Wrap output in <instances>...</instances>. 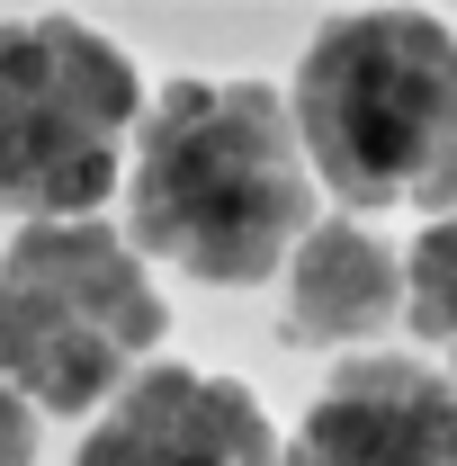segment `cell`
Segmentation results:
<instances>
[{
	"instance_id": "obj_4",
	"label": "cell",
	"mask_w": 457,
	"mask_h": 466,
	"mask_svg": "<svg viewBox=\"0 0 457 466\" xmlns=\"http://www.w3.org/2000/svg\"><path fill=\"white\" fill-rule=\"evenodd\" d=\"M144 81L126 46L81 18H9L0 27V207L46 225L90 216L126 179V135Z\"/></svg>"
},
{
	"instance_id": "obj_5",
	"label": "cell",
	"mask_w": 457,
	"mask_h": 466,
	"mask_svg": "<svg viewBox=\"0 0 457 466\" xmlns=\"http://www.w3.org/2000/svg\"><path fill=\"white\" fill-rule=\"evenodd\" d=\"M72 466H287V440L251 386L216 368H135L108 404L90 412V440Z\"/></svg>"
},
{
	"instance_id": "obj_8",
	"label": "cell",
	"mask_w": 457,
	"mask_h": 466,
	"mask_svg": "<svg viewBox=\"0 0 457 466\" xmlns=\"http://www.w3.org/2000/svg\"><path fill=\"white\" fill-rule=\"evenodd\" d=\"M403 314H412V332L431 350H449L457 368V207H440L421 242H412V260H403Z\"/></svg>"
},
{
	"instance_id": "obj_9",
	"label": "cell",
	"mask_w": 457,
	"mask_h": 466,
	"mask_svg": "<svg viewBox=\"0 0 457 466\" xmlns=\"http://www.w3.org/2000/svg\"><path fill=\"white\" fill-rule=\"evenodd\" d=\"M0 466H36V412L18 404L9 377H0Z\"/></svg>"
},
{
	"instance_id": "obj_1",
	"label": "cell",
	"mask_w": 457,
	"mask_h": 466,
	"mask_svg": "<svg viewBox=\"0 0 457 466\" xmlns=\"http://www.w3.org/2000/svg\"><path fill=\"white\" fill-rule=\"evenodd\" d=\"M314 225V171L287 90L188 72L126 135V242L198 288H260Z\"/></svg>"
},
{
	"instance_id": "obj_2",
	"label": "cell",
	"mask_w": 457,
	"mask_h": 466,
	"mask_svg": "<svg viewBox=\"0 0 457 466\" xmlns=\"http://www.w3.org/2000/svg\"><path fill=\"white\" fill-rule=\"evenodd\" d=\"M287 116L305 171L341 207H457V27L421 9H359L332 18L296 81Z\"/></svg>"
},
{
	"instance_id": "obj_3",
	"label": "cell",
	"mask_w": 457,
	"mask_h": 466,
	"mask_svg": "<svg viewBox=\"0 0 457 466\" xmlns=\"http://www.w3.org/2000/svg\"><path fill=\"white\" fill-rule=\"evenodd\" d=\"M171 305L144 251L99 216H46L0 251V377L27 412L90 421L135 368H153Z\"/></svg>"
},
{
	"instance_id": "obj_7",
	"label": "cell",
	"mask_w": 457,
	"mask_h": 466,
	"mask_svg": "<svg viewBox=\"0 0 457 466\" xmlns=\"http://www.w3.org/2000/svg\"><path fill=\"white\" fill-rule=\"evenodd\" d=\"M287 279V314L279 332L296 350H350L377 341L403 314V260L359 225V216H332V225H305L279 260Z\"/></svg>"
},
{
	"instance_id": "obj_6",
	"label": "cell",
	"mask_w": 457,
	"mask_h": 466,
	"mask_svg": "<svg viewBox=\"0 0 457 466\" xmlns=\"http://www.w3.org/2000/svg\"><path fill=\"white\" fill-rule=\"evenodd\" d=\"M287 466H457V386L421 359H350L296 421Z\"/></svg>"
}]
</instances>
